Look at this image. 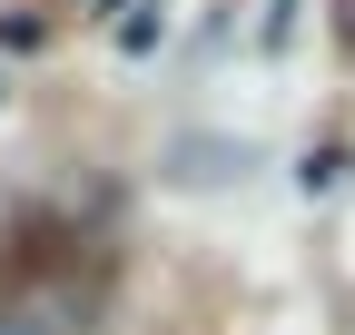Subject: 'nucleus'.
<instances>
[{"label":"nucleus","mask_w":355,"mask_h":335,"mask_svg":"<svg viewBox=\"0 0 355 335\" xmlns=\"http://www.w3.org/2000/svg\"><path fill=\"white\" fill-rule=\"evenodd\" d=\"M336 39H345V50H355V0H336Z\"/></svg>","instance_id":"1"}]
</instances>
